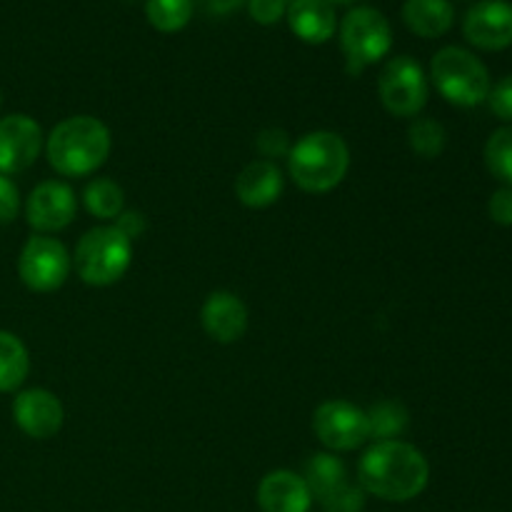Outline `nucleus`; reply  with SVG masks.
Returning a JSON list of instances; mask_svg holds the SVG:
<instances>
[{
    "label": "nucleus",
    "instance_id": "f257e3e1",
    "mask_svg": "<svg viewBox=\"0 0 512 512\" xmlns=\"http://www.w3.org/2000/svg\"><path fill=\"white\" fill-rule=\"evenodd\" d=\"M430 463L415 445L405 440H380L363 453L358 463V485L365 495L385 503H408L425 493Z\"/></svg>",
    "mask_w": 512,
    "mask_h": 512
},
{
    "label": "nucleus",
    "instance_id": "f03ea898",
    "mask_svg": "<svg viewBox=\"0 0 512 512\" xmlns=\"http://www.w3.org/2000/svg\"><path fill=\"white\" fill-rule=\"evenodd\" d=\"M113 138L103 120L93 115H73L50 130L45 155L50 168L63 178H85L108 160Z\"/></svg>",
    "mask_w": 512,
    "mask_h": 512
},
{
    "label": "nucleus",
    "instance_id": "7ed1b4c3",
    "mask_svg": "<svg viewBox=\"0 0 512 512\" xmlns=\"http://www.w3.org/2000/svg\"><path fill=\"white\" fill-rule=\"evenodd\" d=\"M350 148L338 133L315 130L303 135L288 153V173L305 193H330L345 180Z\"/></svg>",
    "mask_w": 512,
    "mask_h": 512
},
{
    "label": "nucleus",
    "instance_id": "20e7f679",
    "mask_svg": "<svg viewBox=\"0 0 512 512\" xmlns=\"http://www.w3.org/2000/svg\"><path fill=\"white\" fill-rule=\"evenodd\" d=\"M430 78H433L438 93L458 108L483 105L488 100L490 88H493L483 60L470 50L458 48V45L440 48L433 55Z\"/></svg>",
    "mask_w": 512,
    "mask_h": 512
},
{
    "label": "nucleus",
    "instance_id": "39448f33",
    "mask_svg": "<svg viewBox=\"0 0 512 512\" xmlns=\"http://www.w3.org/2000/svg\"><path fill=\"white\" fill-rule=\"evenodd\" d=\"M133 263V243L115 225H98L78 240L75 273L85 285L108 288L128 273Z\"/></svg>",
    "mask_w": 512,
    "mask_h": 512
},
{
    "label": "nucleus",
    "instance_id": "423d86ee",
    "mask_svg": "<svg viewBox=\"0 0 512 512\" xmlns=\"http://www.w3.org/2000/svg\"><path fill=\"white\" fill-rule=\"evenodd\" d=\"M340 48L350 73H360L378 63L393 48V30L388 18L375 8H353L340 23Z\"/></svg>",
    "mask_w": 512,
    "mask_h": 512
},
{
    "label": "nucleus",
    "instance_id": "0eeeda50",
    "mask_svg": "<svg viewBox=\"0 0 512 512\" xmlns=\"http://www.w3.org/2000/svg\"><path fill=\"white\" fill-rule=\"evenodd\" d=\"M378 95L383 108L395 118H418L428 105L430 85L423 65L410 55H398L385 63L378 78Z\"/></svg>",
    "mask_w": 512,
    "mask_h": 512
},
{
    "label": "nucleus",
    "instance_id": "6e6552de",
    "mask_svg": "<svg viewBox=\"0 0 512 512\" xmlns=\"http://www.w3.org/2000/svg\"><path fill=\"white\" fill-rule=\"evenodd\" d=\"M73 258L68 248L53 235H33L23 245L18 258V275L33 293H53L68 280Z\"/></svg>",
    "mask_w": 512,
    "mask_h": 512
},
{
    "label": "nucleus",
    "instance_id": "1a4fd4ad",
    "mask_svg": "<svg viewBox=\"0 0 512 512\" xmlns=\"http://www.w3.org/2000/svg\"><path fill=\"white\" fill-rule=\"evenodd\" d=\"M313 430L330 453H350L370 440V420L360 405L325 400L313 413Z\"/></svg>",
    "mask_w": 512,
    "mask_h": 512
},
{
    "label": "nucleus",
    "instance_id": "9d476101",
    "mask_svg": "<svg viewBox=\"0 0 512 512\" xmlns=\"http://www.w3.org/2000/svg\"><path fill=\"white\" fill-rule=\"evenodd\" d=\"M75 213H78V200H75L73 188L60 180H45V183L35 185L25 200L28 225L40 235L68 228L75 220Z\"/></svg>",
    "mask_w": 512,
    "mask_h": 512
},
{
    "label": "nucleus",
    "instance_id": "9b49d317",
    "mask_svg": "<svg viewBox=\"0 0 512 512\" xmlns=\"http://www.w3.org/2000/svg\"><path fill=\"white\" fill-rule=\"evenodd\" d=\"M43 130L30 115L13 113L0 118V175H18L38 160Z\"/></svg>",
    "mask_w": 512,
    "mask_h": 512
},
{
    "label": "nucleus",
    "instance_id": "f8f14e48",
    "mask_svg": "<svg viewBox=\"0 0 512 512\" xmlns=\"http://www.w3.org/2000/svg\"><path fill=\"white\" fill-rule=\"evenodd\" d=\"M463 33L470 45L498 53L512 45V3L508 0H480L465 13Z\"/></svg>",
    "mask_w": 512,
    "mask_h": 512
},
{
    "label": "nucleus",
    "instance_id": "ddd939ff",
    "mask_svg": "<svg viewBox=\"0 0 512 512\" xmlns=\"http://www.w3.org/2000/svg\"><path fill=\"white\" fill-rule=\"evenodd\" d=\"M13 420L33 440H48L60 433L65 423V410L58 395L45 388H28L15 395Z\"/></svg>",
    "mask_w": 512,
    "mask_h": 512
},
{
    "label": "nucleus",
    "instance_id": "4468645a",
    "mask_svg": "<svg viewBox=\"0 0 512 512\" xmlns=\"http://www.w3.org/2000/svg\"><path fill=\"white\" fill-rule=\"evenodd\" d=\"M200 323L215 343H238L248 330V308L230 290H215L200 308Z\"/></svg>",
    "mask_w": 512,
    "mask_h": 512
},
{
    "label": "nucleus",
    "instance_id": "2eb2a0df",
    "mask_svg": "<svg viewBox=\"0 0 512 512\" xmlns=\"http://www.w3.org/2000/svg\"><path fill=\"white\" fill-rule=\"evenodd\" d=\"M260 512H310L313 495L303 475L293 470H273L258 485Z\"/></svg>",
    "mask_w": 512,
    "mask_h": 512
},
{
    "label": "nucleus",
    "instance_id": "dca6fc26",
    "mask_svg": "<svg viewBox=\"0 0 512 512\" xmlns=\"http://www.w3.org/2000/svg\"><path fill=\"white\" fill-rule=\"evenodd\" d=\"M285 178L283 170L273 160H253L245 165L235 178V195L245 208H270L283 195Z\"/></svg>",
    "mask_w": 512,
    "mask_h": 512
},
{
    "label": "nucleus",
    "instance_id": "f3484780",
    "mask_svg": "<svg viewBox=\"0 0 512 512\" xmlns=\"http://www.w3.org/2000/svg\"><path fill=\"white\" fill-rule=\"evenodd\" d=\"M285 15H288L290 30L310 45L328 43L338 28L335 8L328 0H290Z\"/></svg>",
    "mask_w": 512,
    "mask_h": 512
},
{
    "label": "nucleus",
    "instance_id": "a211bd4d",
    "mask_svg": "<svg viewBox=\"0 0 512 512\" xmlns=\"http://www.w3.org/2000/svg\"><path fill=\"white\" fill-rule=\"evenodd\" d=\"M403 20L420 38H440L453 28L455 8L450 0H405Z\"/></svg>",
    "mask_w": 512,
    "mask_h": 512
},
{
    "label": "nucleus",
    "instance_id": "6ab92c4d",
    "mask_svg": "<svg viewBox=\"0 0 512 512\" xmlns=\"http://www.w3.org/2000/svg\"><path fill=\"white\" fill-rule=\"evenodd\" d=\"M305 485H308L313 500H323L325 495L333 493L335 488H340L343 483H348V468H345L343 460L335 453H315L313 458L305 463L303 473Z\"/></svg>",
    "mask_w": 512,
    "mask_h": 512
},
{
    "label": "nucleus",
    "instance_id": "aec40b11",
    "mask_svg": "<svg viewBox=\"0 0 512 512\" xmlns=\"http://www.w3.org/2000/svg\"><path fill=\"white\" fill-rule=\"evenodd\" d=\"M30 373V355L15 333L0 330V393H13Z\"/></svg>",
    "mask_w": 512,
    "mask_h": 512
},
{
    "label": "nucleus",
    "instance_id": "412c9836",
    "mask_svg": "<svg viewBox=\"0 0 512 512\" xmlns=\"http://www.w3.org/2000/svg\"><path fill=\"white\" fill-rule=\"evenodd\" d=\"M370 420V440H398L408 430L410 413L400 400H380L373 408L365 410Z\"/></svg>",
    "mask_w": 512,
    "mask_h": 512
},
{
    "label": "nucleus",
    "instance_id": "4be33fe9",
    "mask_svg": "<svg viewBox=\"0 0 512 512\" xmlns=\"http://www.w3.org/2000/svg\"><path fill=\"white\" fill-rule=\"evenodd\" d=\"M83 203L95 218L115 220L125 210V193L115 180L95 178L85 185Z\"/></svg>",
    "mask_w": 512,
    "mask_h": 512
},
{
    "label": "nucleus",
    "instance_id": "5701e85b",
    "mask_svg": "<svg viewBox=\"0 0 512 512\" xmlns=\"http://www.w3.org/2000/svg\"><path fill=\"white\" fill-rule=\"evenodd\" d=\"M193 0H148L145 15L148 23L160 33H178L193 18Z\"/></svg>",
    "mask_w": 512,
    "mask_h": 512
},
{
    "label": "nucleus",
    "instance_id": "b1692460",
    "mask_svg": "<svg viewBox=\"0 0 512 512\" xmlns=\"http://www.w3.org/2000/svg\"><path fill=\"white\" fill-rule=\"evenodd\" d=\"M408 143L420 158L433 160L448 145V133H445L443 123H438L435 118H415L408 128Z\"/></svg>",
    "mask_w": 512,
    "mask_h": 512
},
{
    "label": "nucleus",
    "instance_id": "393cba45",
    "mask_svg": "<svg viewBox=\"0 0 512 512\" xmlns=\"http://www.w3.org/2000/svg\"><path fill=\"white\" fill-rule=\"evenodd\" d=\"M485 165L490 175L512 188V125L495 130L485 143Z\"/></svg>",
    "mask_w": 512,
    "mask_h": 512
},
{
    "label": "nucleus",
    "instance_id": "a878e982",
    "mask_svg": "<svg viewBox=\"0 0 512 512\" xmlns=\"http://www.w3.org/2000/svg\"><path fill=\"white\" fill-rule=\"evenodd\" d=\"M365 490L358 483H343L340 488H335L333 493L325 495L323 500H318L320 510L323 512H363L365 510Z\"/></svg>",
    "mask_w": 512,
    "mask_h": 512
},
{
    "label": "nucleus",
    "instance_id": "bb28decb",
    "mask_svg": "<svg viewBox=\"0 0 512 512\" xmlns=\"http://www.w3.org/2000/svg\"><path fill=\"white\" fill-rule=\"evenodd\" d=\"M255 145H258L263 160H273V163L278 158H288L290 148H293L290 145V135L283 128H265L258 135V140H255Z\"/></svg>",
    "mask_w": 512,
    "mask_h": 512
},
{
    "label": "nucleus",
    "instance_id": "cd10ccee",
    "mask_svg": "<svg viewBox=\"0 0 512 512\" xmlns=\"http://www.w3.org/2000/svg\"><path fill=\"white\" fill-rule=\"evenodd\" d=\"M488 105L495 113V118H500L503 123H512V75H505L503 80L490 88Z\"/></svg>",
    "mask_w": 512,
    "mask_h": 512
},
{
    "label": "nucleus",
    "instance_id": "c85d7f7f",
    "mask_svg": "<svg viewBox=\"0 0 512 512\" xmlns=\"http://www.w3.org/2000/svg\"><path fill=\"white\" fill-rule=\"evenodd\" d=\"M20 213V193L18 185L8 178L0 175V225H10Z\"/></svg>",
    "mask_w": 512,
    "mask_h": 512
},
{
    "label": "nucleus",
    "instance_id": "c756f323",
    "mask_svg": "<svg viewBox=\"0 0 512 512\" xmlns=\"http://www.w3.org/2000/svg\"><path fill=\"white\" fill-rule=\"evenodd\" d=\"M288 10V0H248V13L255 23L275 25Z\"/></svg>",
    "mask_w": 512,
    "mask_h": 512
},
{
    "label": "nucleus",
    "instance_id": "7c9ffc66",
    "mask_svg": "<svg viewBox=\"0 0 512 512\" xmlns=\"http://www.w3.org/2000/svg\"><path fill=\"white\" fill-rule=\"evenodd\" d=\"M488 213L493 223L503 225V228H512V188L503 185L495 190L488 200Z\"/></svg>",
    "mask_w": 512,
    "mask_h": 512
},
{
    "label": "nucleus",
    "instance_id": "2f4dec72",
    "mask_svg": "<svg viewBox=\"0 0 512 512\" xmlns=\"http://www.w3.org/2000/svg\"><path fill=\"white\" fill-rule=\"evenodd\" d=\"M113 225L125 235V238L130 240V243H133V240H138L140 235L145 233V228H148V223H145V215L138 213V210H123V213L115 218Z\"/></svg>",
    "mask_w": 512,
    "mask_h": 512
},
{
    "label": "nucleus",
    "instance_id": "473e14b6",
    "mask_svg": "<svg viewBox=\"0 0 512 512\" xmlns=\"http://www.w3.org/2000/svg\"><path fill=\"white\" fill-rule=\"evenodd\" d=\"M200 8H205L213 15H228L233 10H238L245 0H198Z\"/></svg>",
    "mask_w": 512,
    "mask_h": 512
},
{
    "label": "nucleus",
    "instance_id": "72a5a7b5",
    "mask_svg": "<svg viewBox=\"0 0 512 512\" xmlns=\"http://www.w3.org/2000/svg\"><path fill=\"white\" fill-rule=\"evenodd\" d=\"M328 3H330V5H333V3H340V5H348V3H355V0H328Z\"/></svg>",
    "mask_w": 512,
    "mask_h": 512
},
{
    "label": "nucleus",
    "instance_id": "f704fd0d",
    "mask_svg": "<svg viewBox=\"0 0 512 512\" xmlns=\"http://www.w3.org/2000/svg\"><path fill=\"white\" fill-rule=\"evenodd\" d=\"M288 3H290V0H288Z\"/></svg>",
    "mask_w": 512,
    "mask_h": 512
}]
</instances>
